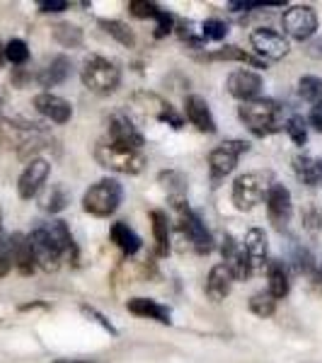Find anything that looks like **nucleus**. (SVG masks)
Segmentation results:
<instances>
[{"mask_svg": "<svg viewBox=\"0 0 322 363\" xmlns=\"http://www.w3.org/2000/svg\"><path fill=\"white\" fill-rule=\"evenodd\" d=\"M49 174H51L49 160H44V157L29 160V165L22 169L20 179H17V194H20V199L29 201V199L39 196V191H42V186L46 184Z\"/></svg>", "mask_w": 322, "mask_h": 363, "instance_id": "13", "label": "nucleus"}, {"mask_svg": "<svg viewBox=\"0 0 322 363\" xmlns=\"http://www.w3.org/2000/svg\"><path fill=\"white\" fill-rule=\"evenodd\" d=\"M8 242H10V259H13V267L22 274V277H32L37 264H34L29 238L25 233H13V235L8 238Z\"/></svg>", "mask_w": 322, "mask_h": 363, "instance_id": "20", "label": "nucleus"}, {"mask_svg": "<svg viewBox=\"0 0 322 363\" xmlns=\"http://www.w3.org/2000/svg\"><path fill=\"white\" fill-rule=\"evenodd\" d=\"M320 277H322V267H320Z\"/></svg>", "mask_w": 322, "mask_h": 363, "instance_id": "54", "label": "nucleus"}, {"mask_svg": "<svg viewBox=\"0 0 322 363\" xmlns=\"http://www.w3.org/2000/svg\"><path fill=\"white\" fill-rule=\"evenodd\" d=\"M150 223H153L157 257H167L170 255V218H167V213L160 208L150 211Z\"/></svg>", "mask_w": 322, "mask_h": 363, "instance_id": "29", "label": "nucleus"}, {"mask_svg": "<svg viewBox=\"0 0 322 363\" xmlns=\"http://www.w3.org/2000/svg\"><path fill=\"white\" fill-rule=\"evenodd\" d=\"M54 363H99V361H92V359H56Z\"/></svg>", "mask_w": 322, "mask_h": 363, "instance_id": "50", "label": "nucleus"}, {"mask_svg": "<svg viewBox=\"0 0 322 363\" xmlns=\"http://www.w3.org/2000/svg\"><path fill=\"white\" fill-rule=\"evenodd\" d=\"M172 208L177 211V228L179 233L189 240V245L194 247L199 255H209L213 250V238H211L206 223L187 206V201H179V203H172Z\"/></svg>", "mask_w": 322, "mask_h": 363, "instance_id": "6", "label": "nucleus"}, {"mask_svg": "<svg viewBox=\"0 0 322 363\" xmlns=\"http://www.w3.org/2000/svg\"><path fill=\"white\" fill-rule=\"evenodd\" d=\"M238 116L255 136L265 138V136H272L281 128V107L279 102L274 99H267V97H257L252 102H243L238 107Z\"/></svg>", "mask_w": 322, "mask_h": 363, "instance_id": "1", "label": "nucleus"}, {"mask_svg": "<svg viewBox=\"0 0 322 363\" xmlns=\"http://www.w3.org/2000/svg\"><path fill=\"white\" fill-rule=\"evenodd\" d=\"M133 104L143 112L145 116H153L155 121H160V124H167L172 128H182V116L174 112V107L170 102H165L162 97L153 95V92H138V95H133Z\"/></svg>", "mask_w": 322, "mask_h": 363, "instance_id": "12", "label": "nucleus"}, {"mask_svg": "<svg viewBox=\"0 0 322 363\" xmlns=\"http://www.w3.org/2000/svg\"><path fill=\"white\" fill-rule=\"evenodd\" d=\"M233 281L235 279L231 277V272H228L223 264H216L209 272V279H206V296L213 303H221L228 294H231Z\"/></svg>", "mask_w": 322, "mask_h": 363, "instance_id": "26", "label": "nucleus"}, {"mask_svg": "<svg viewBox=\"0 0 322 363\" xmlns=\"http://www.w3.org/2000/svg\"><path fill=\"white\" fill-rule=\"evenodd\" d=\"M174 29H177L179 39L187 42L189 46H194V49H201L204 46V39L194 34V25H191V22H179V25H174Z\"/></svg>", "mask_w": 322, "mask_h": 363, "instance_id": "43", "label": "nucleus"}, {"mask_svg": "<svg viewBox=\"0 0 322 363\" xmlns=\"http://www.w3.org/2000/svg\"><path fill=\"white\" fill-rule=\"evenodd\" d=\"M54 39L66 49H80L83 46V29L70 25V22H61L54 27Z\"/></svg>", "mask_w": 322, "mask_h": 363, "instance_id": "32", "label": "nucleus"}, {"mask_svg": "<svg viewBox=\"0 0 322 363\" xmlns=\"http://www.w3.org/2000/svg\"><path fill=\"white\" fill-rule=\"evenodd\" d=\"M109 140L116 145H124V148H133V150H140L145 143L143 133H140L138 128L131 124V119L124 114H114L112 119H109Z\"/></svg>", "mask_w": 322, "mask_h": 363, "instance_id": "17", "label": "nucleus"}, {"mask_svg": "<svg viewBox=\"0 0 322 363\" xmlns=\"http://www.w3.org/2000/svg\"><path fill=\"white\" fill-rule=\"evenodd\" d=\"M124 199V189L121 184L112 177L99 179L97 184H92L83 196V208L85 213L95 216V218H109L116 213V208L121 206Z\"/></svg>", "mask_w": 322, "mask_h": 363, "instance_id": "3", "label": "nucleus"}, {"mask_svg": "<svg viewBox=\"0 0 322 363\" xmlns=\"http://www.w3.org/2000/svg\"><path fill=\"white\" fill-rule=\"evenodd\" d=\"M0 107H3V99H0Z\"/></svg>", "mask_w": 322, "mask_h": 363, "instance_id": "52", "label": "nucleus"}, {"mask_svg": "<svg viewBox=\"0 0 322 363\" xmlns=\"http://www.w3.org/2000/svg\"><path fill=\"white\" fill-rule=\"evenodd\" d=\"M294 172L296 177L308 186L322 184V157H313L308 153H301L294 157Z\"/></svg>", "mask_w": 322, "mask_h": 363, "instance_id": "22", "label": "nucleus"}, {"mask_svg": "<svg viewBox=\"0 0 322 363\" xmlns=\"http://www.w3.org/2000/svg\"><path fill=\"white\" fill-rule=\"evenodd\" d=\"M267 291L272 294L277 301H281V298H286L291 294V279H289V269H286V264L281 259H272L267 264Z\"/></svg>", "mask_w": 322, "mask_h": 363, "instance_id": "23", "label": "nucleus"}, {"mask_svg": "<svg viewBox=\"0 0 322 363\" xmlns=\"http://www.w3.org/2000/svg\"><path fill=\"white\" fill-rule=\"evenodd\" d=\"M248 306L257 315V318L267 320V318H272V315L277 313V298L269 294V291H260V294H255L252 298H250Z\"/></svg>", "mask_w": 322, "mask_h": 363, "instance_id": "34", "label": "nucleus"}, {"mask_svg": "<svg viewBox=\"0 0 322 363\" xmlns=\"http://www.w3.org/2000/svg\"><path fill=\"white\" fill-rule=\"evenodd\" d=\"M32 104L39 114L46 116L49 121H54V124H68L70 116H73V104L68 99L54 95V92H39L32 99Z\"/></svg>", "mask_w": 322, "mask_h": 363, "instance_id": "16", "label": "nucleus"}, {"mask_svg": "<svg viewBox=\"0 0 322 363\" xmlns=\"http://www.w3.org/2000/svg\"><path fill=\"white\" fill-rule=\"evenodd\" d=\"M95 160L104 169H112V172H119V174H138V172H143L145 162H148L143 150L124 148V145L112 143L109 138L99 140L95 145Z\"/></svg>", "mask_w": 322, "mask_h": 363, "instance_id": "2", "label": "nucleus"}, {"mask_svg": "<svg viewBox=\"0 0 322 363\" xmlns=\"http://www.w3.org/2000/svg\"><path fill=\"white\" fill-rule=\"evenodd\" d=\"M160 5L155 3H145V0H131L128 3V13L133 17H140V20H145V17H150V20H155V15L160 13Z\"/></svg>", "mask_w": 322, "mask_h": 363, "instance_id": "39", "label": "nucleus"}, {"mask_svg": "<svg viewBox=\"0 0 322 363\" xmlns=\"http://www.w3.org/2000/svg\"><path fill=\"white\" fill-rule=\"evenodd\" d=\"M5 61L13 63V66H25L29 61V46L25 39H10L5 44Z\"/></svg>", "mask_w": 322, "mask_h": 363, "instance_id": "36", "label": "nucleus"}, {"mask_svg": "<svg viewBox=\"0 0 322 363\" xmlns=\"http://www.w3.org/2000/svg\"><path fill=\"white\" fill-rule=\"evenodd\" d=\"M66 203H68L66 186H63V184H54V186H51V191H49V196L44 199L42 206L49 211V213H61V211L66 208Z\"/></svg>", "mask_w": 322, "mask_h": 363, "instance_id": "38", "label": "nucleus"}, {"mask_svg": "<svg viewBox=\"0 0 322 363\" xmlns=\"http://www.w3.org/2000/svg\"><path fill=\"white\" fill-rule=\"evenodd\" d=\"M201 39L204 42H223L228 37V32H231V27L226 25L223 20H216V17H211V20L201 22Z\"/></svg>", "mask_w": 322, "mask_h": 363, "instance_id": "35", "label": "nucleus"}, {"mask_svg": "<svg viewBox=\"0 0 322 363\" xmlns=\"http://www.w3.org/2000/svg\"><path fill=\"white\" fill-rule=\"evenodd\" d=\"M284 128H286V133H289V138L294 140V145H306L308 143V121L303 119L301 114H294L291 116L289 121L284 124Z\"/></svg>", "mask_w": 322, "mask_h": 363, "instance_id": "37", "label": "nucleus"}, {"mask_svg": "<svg viewBox=\"0 0 322 363\" xmlns=\"http://www.w3.org/2000/svg\"><path fill=\"white\" fill-rule=\"evenodd\" d=\"M298 95H301L306 102H310L315 107V104L322 102V78L318 75H303L301 80H298Z\"/></svg>", "mask_w": 322, "mask_h": 363, "instance_id": "33", "label": "nucleus"}, {"mask_svg": "<svg viewBox=\"0 0 322 363\" xmlns=\"http://www.w3.org/2000/svg\"><path fill=\"white\" fill-rule=\"evenodd\" d=\"M83 85L95 95H109L121 85V70L114 66L109 58L102 56H90L85 61L83 70H80Z\"/></svg>", "mask_w": 322, "mask_h": 363, "instance_id": "4", "label": "nucleus"}, {"mask_svg": "<svg viewBox=\"0 0 322 363\" xmlns=\"http://www.w3.org/2000/svg\"><path fill=\"white\" fill-rule=\"evenodd\" d=\"M10 269H13V259H10V242H8V238L0 233V279L8 277Z\"/></svg>", "mask_w": 322, "mask_h": 363, "instance_id": "44", "label": "nucleus"}, {"mask_svg": "<svg viewBox=\"0 0 322 363\" xmlns=\"http://www.w3.org/2000/svg\"><path fill=\"white\" fill-rule=\"evenodd\" d=\"M109 238H112V242L124 252L126 257H133L140 247H143L138 233L133 230V228H128V223H124V220H116V223L109 228Z\"/></svg>", "mask_w": 322, "mask_h": 363, "instance_id": "27", "label": "nucleus"}, {"mask_svg": "<svg viewBox=\"0 0 322 363\" xmlns=\"http://www.w3.org/2000/svg\"><path fill=\"white\" fill-rule=\"evenodd\" d=\"M291 262H294V267H296V272H298V274H313V272H315V259H313V255H310L308 250H303V247H298V250L294 252Z\"/></svg>", "mask_w": 322, "mask_h": 363, "instance_id": "41", "label": "nucleus"}, {"mask_svg": "<svg viewBox=\"0 0 322 363\" xmlns=\"http://www.w3.org/2000/svg\"><path fill=\"white\" fill-rule=\"evenodd\" d=\"M68 8H70L68 0H42V3H39L42 13H63V10H68Z\"/></svg>", "mask_w": 322, "mask_h": 363, "instance_id": "46", "label": "nucleus"}, {"mask_svg": "<svg viewBox=\"0 0 322 363\" xmlns=\"http://www.w3.org/2000/svg\"><path fill=\"white\" fill-rule=\"evenodd\" d=\"M303 225H306L308 230H320L322 228V208L315 201H310L306 211H303Z\"/></svg>", "mask_w": 322, "mask_h": 363, "instance_id": "42", "label": "nucleus"}, {"mask_svg": "<svg viewBox=\"0 0 322 363\" xmlns=\"http://www.w3.org/2000/svg\"><path fill=\"white\" fill-rule=\"evenodd\" d=\"M157 184L165 189L167 199L172 203L187 201V177L177 169H165V172L157 174Z\"/></svg>", "mask_w": 322, "mask_h": 363, "instance_id": "28", "label": "nucleus"}, {"mask_svg": "<svg viewBox=\"0 0 322 363\" xmlns=\"http://www.w3.org/2000/svg\"><path fill=\"white\" fill-rule=\"evenodd\" d=\"M46 228H49V233H51V238L56 240V245L61 247L63 252V259H68L73 262V264H78V259H80V252H78V245H75V240L73 235H70V228L66 225V220H49V223H44Z\"/></svg>", "mask_w": 322, "mask_h": 363, "instance_id": "25", "label": "nucleus"}, {"mask_svg": "<svg viewBox=\"0 0 322 363\" xmlns=\"http://www.w3.org/2000/svg\"><path fill=\"white\" fill-rule=\"evenodd\" d=\"M308 124L315 128V131H320L322 133V102L320 104H315L313 109H310V114H308Z\"/></svg>", "mask_w": 322, "mask_h": 363, "instance_id": "47", "label": "nucleus"}, {"mask_svg": "<svg viewBox=\"0 0 322 363\" xmlns=\"http://www.w3.org/2000/svg\"><path fill=\"white\" fill-rule=\"evenodd\" d=\"M243 250L250 259V267L252 272H262L269 264V245H267V233L262 228H250L245 233L243 240Z\"/></svg>", "mask_w": 322, "mask_h": 363, "instance_id": "19", "label": "nucleus"}, {"mask_svg": "<svg viewBox=\"0 0 322 363\" xmlns=\"http://www.w3.org/2000/svg\"><path fill=\"white\" fill-rule=\"evenodd\" d=\"M184 116H187V121L196 128V131H201V133H216V131H218L213 114H211L209 102L204 97H199V95L187 97L184 99Z\"/></svg>", "mask_w": 322, "mask_h": 363, "instance_id": "18", "label": "nucleus"}, {"mask_svg": "<svg viewBox=\"0 0 322 363\" xmlns=\"http://www.w3.org/2000/svg\"><path fill=\"white\" fill-rule=\"evenodd\" d=\"M174 25H177L174 15L167 13V10H160V13L155 15V39H162V37H167L170 32H174Z\"/></svg>", "mask_w": 322, "mask_h": 363, "instance_id": "40", "label": "nucleus"}, {"mask_svg": "<svg viewBox=\"0 0 322 363\" xmlns=\"http://www.w3.org/2000/svg\"><path fill=\"white\" fill-rule=\"evenodd\" d=\"M126 310L136 318H145V320H155L160 325H172V313H170L167 306L153 301V298H131L126 301Z\"/></svg>", "mask_w": 322, "mask_h": 363, "instance_id": "21", "label": "nucleus"}, {"mask_svg": "<svg viewBox=\"0 0 322 363\" xmlns=\"http://www.w3.org/2000/svg\"><path fill=\"white\" fill-rule=\"evenodd\" d=\"M281 27H284L286 37L296 39V42H310L318 32V13L310 5H291L281 15Z\"/></svg>", "mask_w": 322, "mask_h": 363, "instance_id": "7", "label": "nucleus"}, {"mask_svg": "<svg viewBox=\"0 0 322 363\" xmlns=\"http://www.w3.org/2000/svg\"><path fill=\"white\" fill-rule=\"evenodd\" d=\"M272 174L269 172H245L233 182V203L238 211H252L262 199L267 196L272 186Z\"/></svg>", "mask_w": 322, "mask_h": 363, "instance_id": "5", "label": "nucleus"}, {"mask_svg": "<svg viewBox=\"0 0 322 363\" xmlns=\"http://www.w3.org/2000/svg\"><path fill=\"white\" fill-rule=\"evenodd\" d=\"M250 44H252L255 54L260 61H281V58L289 56L291 51V44L279 29H272V27H257L252 29L250 34Z\"/></svg>", "mask_w": 322, "mask_h": 363, "instance_id": "9", "label": "nucleus"}, {"mask_svg": "<svg viewBox=\"0 0 322 363\" xmlns=\"http://www.w3.org/2000/svg\"><path fill=\"white\" fill-rule=\"evenodd\" d=\"M13 83H15V85H25V83H27V73H22V68H15Z\"/></svg>", "mask_w": 322, "mask_h": 363, "instance_id": "49", "label": "nucleus"}, {"mask_svg": "<svg viewBox=\"0 0 322 363\" xmlns=\"http://www.w3.org/2000/svg\"><path fill=\"white\" fill-rule=\"evenodd\" d=\"M306 54H308L310 58H322V37L310 39L308 46H306Z\"/></svg>", "mask_w": 322, "mask_h": 363, "instance_id": "48", "label": "nucleus"}, {"mask_svg": "<svg viewBox=\"0 0 322 363\" xmlns=\"http://www.w3.org/2000/svg\"><path fill=\"white\" fill-rule=\"evenodd\" d=\"M29 245H32V255H34V264L39 269H44V272H58V267H61L63 262V252L61 247L56 245V240L51 238L49 228L44 223L37 225L32 233H29Z\"/></svg>", "mask_w": 322, "mask_h": 363, "instance_id": "8", "label": "nucleus"}, {"mask_svg": "<svg viewBox=\"0 0 322 363\" xmlns=\"http://www.w3.org/2000/svg\"><path fill=\"white\" fill-rule=\"evenodd\" d=\"M221 257H223V267L231 272V277L235 281H248L252 277V267H250V259L248 255H245L243 250V242H238L233 235L223 238V242H221Z\"/></svg>", "mask_w": 322, "mask_h": 363, "instance_id": "14", "label": "nucleus"}, {"mask_svg": "<svg viewBox=\"0 0 322 363\" xmlns=\"http://www.w3.org/2000/svg\"><path fill=\"white\" fill-rule=\"evenodd\" d=\"M80 310H83V313L87 315V318H92V320H95L97 325L102 327L104 332H109V335H112V337H116V327H114L112 322H109L107 318H104L102 313H97V310H95V308H90V306H83Z\"/></svg>", "mask_w": 322, "mask_h": 363, "instance_id": "45", "label": "nucleus"}, {"mask_svg": "<svg viewBox=\"0 0 322 363\" xmlns=\"http://www.w3.org/2000/svg\"><path fill=\"white\" fill-rule=\"evenodd\" d=\"M99 27L104 29V32L109 34L112 39H116L121 46H126V49H131L133 44H136V34H133V29L126 25V22H119V20H99L97 22Z\"/></svg>", "mask_w": 322, "mask_h": 363, "instance_id": "31", "label": "nucleus"}, {"mask_svg": "<svg viewBox=\"0 0 322 363\" xmlns=\"http://www.w3.org/2000/svg\"><path fill=\"white\" fill-rule=\"evenodd\" d=\"M206 58H209V61H238V63H248V66H252V68H267L265 61H260L257 56L248 54L245 49L233 46V44L223 46V49H218V51H213V54H209Z\"/></svg>", "mask_w": 322, "mask_h": 363, "instance_id": "30", "label": "nucleus"}, {"mask_svg": "<svg viewBox=\"0 0 322 363\" xmlns=\"http://www.w3.org/2000/svg\"><path fill=\"white\" fill-rule=\"evenodd\" d=\"M265 203H267L269 223L277 228L279 233H284L291 223V216H294V199H291V191L286 189L284 184L274 182L265 196Z\"/></svg>", "mask_w": 322, "mask_h": 363, "instance_id": "11", "label": "nucleus"}, {"mask_svg": "<svg viewBox=\"0 0 322 363\" xmlns=\"http://www.w3.org/2000/svg\"><path fill=\"white\" fill-rule=\"evenodd\" d=\"M0 223H3V216H0Z\"/></svg>", "mask_w": 322, "mask_h": 363, "instance_id": "53", "label": "nucleus"}, {"mask_svg": "<svg viewBox=\"0 0 322 363\" xmlns=\"http://www.w3.org/2000/svg\"><path fill=\"white\" fill-rule=\"evenodd\" d=\"M3 63H5V44L0 42V68H3Z\"/></svg>", "mask_w": 322, "mask_h": 363, "instance_id": "51", "label": "nucleus"}, {"mask_svg": "<svg viewBox=\"0 0 322 363\" xmlns=\"http://www.w3.org/2000/svg\"><path fill=\"white\" fill-rule=\"evenodd\" d=\"M248 150H250V143L248 140H240V138L223 140L218 148L211 150L209 167H211V177H213V182H218V179H223L226 174H231L233 169L238 167L240 155H245Z\"/></svg>", "mask_w": 322, "mask_h": 363, "instance_id": "10", "label": "nucleus"}, {"mask_svg": "<svg viewBox=\"0 0 322 363\" xmlns=\"http://www.w3.org/2000/svg\"><path fill=\"white\" fill-rule=\"evenodd\" d=\"M70 73H73V63H70V58L68 56H56V58H51L49 66L37 75V80L42 87H56V85L66 83V80L70 78Z\"/></svg>", "mask_w": 322, "mask_h": 363, "instance_id": "24", "label": "nucleus"}, {"mask_svg": "<svg viewBox=\"0 0 322 363\" xmlns=\"http://www.w3.org/2000/svg\"><path fill=\"white\" fill-rule=\"evenodd\" d=\"M262 85H265V80L255 70H233L226 83L228 92L235 99H240V102H252V99L260 97Z\"/></svg>", "mask_w": 322, "mask_h": 363, "instance_id": "15", "label": "nucleus"}]
</instances>
